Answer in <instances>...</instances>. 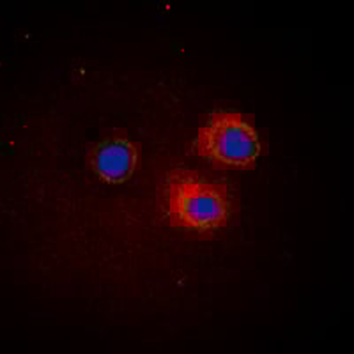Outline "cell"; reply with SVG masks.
<instances>
[{"label":"cell","instance_id":"3","mask_svg":"<svg viewBox=\"0 0 354 354\" xmlns=\"http://www.w3.org/2000/svg\"><path fill=\"white\" fill-rule=\"evenodd\" d=\"M88 165L101 181L121 185L137 169L138 147L126 137L105 138L91 149Z\"/></svg>","mask_w":354,"mask_h":354},{"label":"cell","instance_id":"2","mask_svg":"<svg viewBox=\"0 0 354 354\" xmlns=\"http://www.w3.org/2000/svg\"><path fill=\"white\" fill-rule=\"evenodd\" d=\"M192 151L216 169H252L261 153L259 133L243 113L216 110L198 128Z\"/></svg>","mask_w":354,"mask_h":354},{"label":"cell","instance_id":"1","mask_svg":"<svg viewBox=\"0 0 354 354\" xmlns=\"http://www.w3.org/2000/svg\"><path fill=\"white\" fill-rule=\"evenodd\" d=\"M161 207L172 229L209 234L229 223L232 197L225 183L197 170L172 169L161 185Z\"/></svg>","mask_w":354,"mask_h":354}]
</instances>
